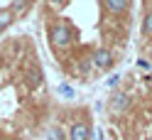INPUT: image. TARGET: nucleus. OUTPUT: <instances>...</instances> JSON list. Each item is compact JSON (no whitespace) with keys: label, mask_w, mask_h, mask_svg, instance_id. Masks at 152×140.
Segmentation results:
<instances>
[{"label":"nucleus","mask_w":152,"mask_h":140,"mask_svg":"<svg viewBox=\"0 0 152 140\" xmlns=\"http://www.w3.org/2000/svg\"><path fill=\"white\" fill-rule=\"evenodd\" d=\"M49 40H52V44L56 49H66V47L71 44V27L66 22H61V20L54 22L49 27Z\"/></svg>","instance_id":"1"},{"label":"nucleus","mask_w":152,"mask_h":140,"mask_svg":"<svg viewBox=\"0 0 152 140\" xmlns=\"http://www.w3.org/2000/svg\"><path fill=\"white\" fill-rule=\"evenodd\" d=\"M91 59H93V67L101 69V71L110 69V67H113V62H115V59H113V52L106 49V47H98V49L91 54Z\"/></svg>","instance_id":"2"},{"label":"nucleus","mask_w":152,"mask_h":140,"mask_svg":"<svg viewBox=\"0 0 152 140\" xmlns=\"http://www.w3.org/2000/svg\"><path fill=\"white\" fill-rule=\"evenodd\" d=\"M69 140H91V123H86V120H76V123H71L69 128Z\"/></svg>","instance_id":"3"},{"label":"nucleus","mask_w":152,"mask_h":140,"mask_svg":"<svg viewBox=\"0 0 152 140\" xmlns=\"http://www.w3.org/2000/svg\"><path fill=\"white\" fill-rule=\"evenodd\" d=\"M128 106H130V96H128V93H123V91H115L110 96V101H108L110 113H123V111H128Z\"/></svg>","instance_id":"4"},{"label":"nucleus","mask_w":152,"mask_h":140,"mask_svg":"<svg viewBox=\"0 0 152 140\" xmlns=\"http://www.w3.org/2000/svg\"><path fill=\"white\" fill-rule=\"evenodd\" d=\"M103 5L110 15H123L130 7V0H103Z\"/></svg>","instance_id":"5"},{"label":"nucleus","mask_w":152,"mask_h":140,"mask_svg":"<svg viewBox=\"0 0 152 140\" xmlns=\"http://www.w3.org/2000/svg\"><path fill=\"white\" fill-rule=\"evenodd\" d=\"M25 76H27V84H30V86H39L42 79H44V74H42V69L37 67V64H32V67H27Z\"/></svg>","instance_id":"6"},{"label":"nucleus","mask_w":152,"mask_h":140,"mask_svg":"<svg viewBox=\"0 0 152 140\" xmlns=\"http://www.w3.org/2000/svg\"><path fill=\"white\" fill-rule=\"evenodd\" d=\"M12 20H15V15L10 12V7H7V10H0V32H3L5 27H10Z\"/></svg>","instance_id":"7"},{"label":"nucleus","mask_w":152,"mask_h":140,"mask_svg":"<svg viewBox=\"0 0 152 140\" xmlns=\"http://www.w3.org/2000/svg\"><path fill=\"white\" fill-rule=\"evenodd\" d=\"M66 138H69V135H66L61 128H56V125L49 128V133H47V140H66Z\"/></svg>","instance_id":"8"},{"label":"nucleus","mask_w":152,"mask_h":140,"mask_svg":"<svg viewBox=\"0 0 152 140\" xmlns=\"http://www.w3.org/2000/svg\"><path fill=\"white\" fill-rule=\"evenodd\" d=\"M27 7H30V0H15V3L10 5V12L17 15V12H25Z\"/></svg>","instance_id":"9"},{"label":"nucleus","mask_w":152,"mask_h":140,"mask_svg":"<svg viewBox=\"0 0 152 140\" xmlns=\"http://www.w3.org/2000/svg\"><path fill=\"white\" fill-rule=\"evenodd\" d=\"M142 34H145V37H152V10L145 15V20H142Z\"/></svg>","instance_id":"10"},{"label":"nucleus","mask_w":152,"mask_h":140,"mask_svg":"<svg viewBox=\"0 0 152 140\" xmlns=\"http://www.w3.org/2000/svg\"><path fill=\"white\" fill-rule=\"evenodd\" d=\"M59 93L66 96V98H74V89L69 86V84H59Z\"/></svg>","instance_id":"11"},{"label":"nucleus","mask_w":152,"mask_h":140,"mask_svg":"<svg viewBox=\"0 0 152 140\" xmlns=\"http://www.w3.org/2000/svg\"><path fill=\"white\" fill-rule=\"evenodd\" d=\"M118 84H120V74H113V76L106 81V86H108V89H115Z\"/></svg>","instance_id":"12"},{"label":"nucleus","mask_w":152,"mask_h":140,"mask_svg":"<svg viewBox=\"0 0 152 140\" xmlns=\"http://www.w3.org/2000/svg\"><path fill=\"white\" fill-rule=\"evenodd\" d=\"M66 3V0H49V5H56V7H59V5H64Z\"/></svg>","instance_id":"13"},{"label":"nucleus","mask_w":152,"mask_h":140,"mask_svg":"<svg viewBox=\"0 0 152 140\" xmlns=\"http://www.w3.org/2000/svg\"><path fill=\"white\" fill-rule=\"evenodd\" d=\"M147 140H152V135H150V138H147Z\"/></svg>","instance_id":"14"}]
</instances>
